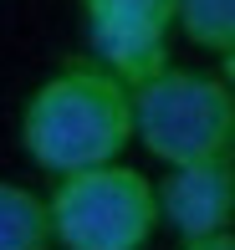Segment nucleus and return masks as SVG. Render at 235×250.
Returning <instances> with one entry per match:
<instances>
[{
    "instance_id": "f257e3e1",
    "label": "nucleus",
    "mask_w": 235,
    "mask_h": 250,
    "mask_svg": "<svg viewBox=\"0 0 235 250\" xmlns=\"http://www.w3.org/2000/svg\"><path fill=\"white\" fill-rule=\"evenodd\" d=\"M133 143V92L97 62L77 56L21 102V148L51 179L123 164Z\"/></svg>"
},
{
    "instance_id": "f03ea898",
    "label": "nucleus",
    "mask_w": 235,
    "mask_h": 250,
    "mask_svg": "<svg viewBox=\"0 0 235 250\" xmlns=\"http://www.w3.org/2000/svg\"><path fill=\"white\" fill-rule=\"evenodd\" d=\"M133 143H143L164 168L235 164V92L220 72L169 66L133 87Z\"/></svg>"
},
{
    "instance_id": "7ed1b4c3",
    "label": "nucleus",
    "mask_w": 235,
    "mask_h": 250,
    "mask_svg": "<svg viewBox=\"0 0 235 250\" xmlns=\"http://www.w3.org/2000/svg\"><path fill=\"white\" fill-rule=\"evenodd\" d=\"M51 245L62 250H149L159 235L153 179L133 164L51 179L46 189Z\"/></svg>"
},
{
    "instance_id": "20e7f679",
    "label": "nucleus",
    "mask_w": 235,
    "mask_h": 250,
    "mask_svg": "<svg viewBox=\"0 0 235 250\" xmlns=\"http://www.w3.org/2000/svg\"><path fill=\"white\" fill-rule=\"evenodd\" d=\"M159 225L174 230L184 245L235 230V164H194V168H164L153 179Z\"/></svg>"
},
{
    "instance_id": "39448f33",
    "label": "nucleus",
    "mask_w": 235,
    "mask_h": 250,
    "mask_svg": "<svg viewBox=\"0 0 235 250\" xmlns=\"http://www.w3.org/2000/svg\"><path fill=\"white\" fill-rule=\"evenodd\" d=\"M0 250H51L46 194L0 179Z\"/></svg>"
},
{
    "instance_id": "423d86ee",
    "label": "nucleus",
    "mask_w": 235,
    "mask_h": 250,
    "mask_svg": "<svg viewBox=\"0 0 235 250\" xmlns=\"http://www.w3.org/2000/svg\"><path fill=\"white\" fill-rule=\"evenodd\" d=\"M82 26L113 31H179V0H82Z\"/></svg>"
},
{
    "instance_id": "0eeeda50",
    "label": "nucleus",
    "mask_w": 235,
    "mask_h": 250,
    "mask_svg": "<svg viewBox=\"0 0 235 250\" xmlns=\"http://www.w3.org/2000/svg\"><path fill=\"white\" fill-rule=\"evenodd\" d=\"M179 31L210 56L235 51V0H179Z\"/></svg>"
},
{
    "instance_id": "6e6552de",
    "label": "nucleus",
    "mask_w": 235,
    "mask_h": 250,
    "mask_svg": "<svg viewBox=\"0 0 235 250\" xmlns=\"http://www.w3.org/2000/svg\"><path fill=\"white\" fill-rule=\"evenodd\" d=\"M179 250H235V235H210V240H194V245H179Z\"/></svg>"
},
{
    "instance_id": "1a4fd4ad",
    "label": "nucleus",
    "mask_w": 235,
    "mask_h": 250,
    "mask_svg": "<svg viewBox=\"0 0 235 250\" xmlns=\"http://www.w3.org/2000/svg\"><path fill=\"white\" fill-rule=\"evenodd\" d=\"M220 77H225V87L235 92V51H230V56H220Z\"/></svg>"
},
{
    "instance_id": "9d476101",
    "label": "nucleus",
    "mask_w": 235,
    "mask_h": 250,
    "mask_svg": "<svg viewBox=\"0 0 235 250\" xmlns=\"http://www.w3.org/2000/svg\"><path fill=\"white\" fill-rule=\"evenodd\" d=\"M230 235H235V230H230Z\"/></svg>"
}]
</instances>
